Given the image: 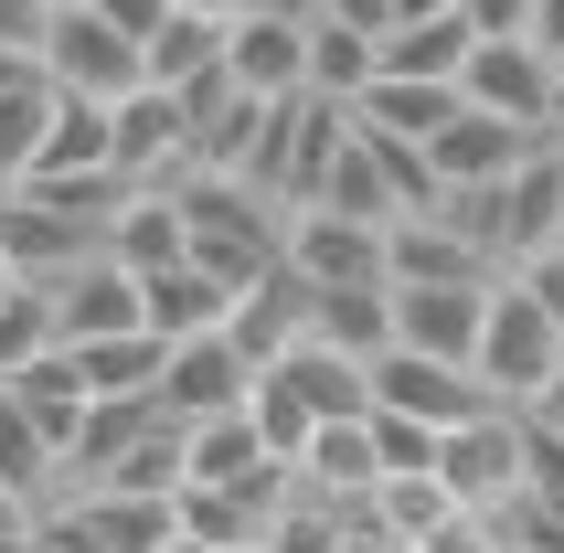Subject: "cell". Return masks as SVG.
Segmentation results:
<instances>
[{
    "label": "cell",
    "mask_w": 564,
    "mask_h": 553,
    "mask_svg": "<svg viewBox=\"0 0 564 553\" xmlns=\"http://www.w3.org/2000/svg\"><path fill=\"white\" fill-rule=\"evenodd\" d=\"M182 224H192V256L214 276H235V288H256V276L288 256V203L267 182H246V171H182Z\"/></svg>",
    "instance_id": "6da1fadb"
},
{
    "label": "cell",
    "mask_w": 564,
    "mask_h": 553,
    "mask_svg": "<svg viewBox=\"0 0 564 553\" xmlns=\"http://www.w3.org/2000/svg\"><path fill=\"white\" fill-rule=\"evenodd\" d=\"M554 372H564V319L522 276H501V288H490V319H479V383L501 404H543Z\"/></svg>",
    "instance_id": "7a4b0ae2"
},
{
    "label": "cell",
    "mask_w": 564,
    "mask_h": 553,
    "mask_svg": "<svg viewBox=\"0 0 564 553\" xmlns=\"http://www.w3.org/2000/svg\"><path fill=\"white\" fill-rule=\"evenodd\" d=\"M43 64H54L64 96H107V107H118L128 86H150V43L118 32L96 0H54V43H43Z\"/></svg>",
    "instance_id": "3957f363"
},
{
    "label": "cell",
    "mask_w": 564,
    "mask_h": 553,
    "mask_svg": "<svg viewBox=\"0 0 564 553\" xmlns=\"http://www.w3.org/2000/svg\"><path fill=\"white\" fill-rule=\"evenodd\" d=\"M0 246H11V267H22L32 288H54V276H75L86 256H107V224L54 203L43 182H11L0 192Z\"/></svg>",
    "instance_id": "277c9868"
},
{
    "label": "cell",
    "mask_w": 564,
    "mask_h": 553,
    "mask_svg": "<svg viewBox=\"0 0 564 553\" xmlns=\"http://www.w3.org/2000/svg\"><path fill=\"white\" fill-rule=\"evenodd\" d=\"M256 351L235 330H192V340H171V372H160V404L182 415V426H203V415H246L256 404Z\"/></svg>",
    "instance_id": "5b68a950"
},
{
    "label": "cell",
    "mask_w": 564,
    "mask_h": 553,
    "mask_svg": "<svg viewBox=\"0 0 564 553\" xmlns=\"http://www.w3.org/2000/svg\"><path fill=\"white\" fill-rule=\"evenodd\" d=\"M373 404H405V415H426V426H469V415H490V383H479V362H447V351H415V340H394V351H373Z\"/></svg>",
    "instance_id": "8992f818"
},
{
    "label": "cell",
    "mask_w": 564,
    "mask_h": 553,
    "mask_svg": "<svg viewBox=\"0 0 564 553\" xmlns=\"http://www.w3.org/2000/svg\"><path fill=\"white\" fill-rule=\"evenodd\" d=\"M437 479L458 490V511H501V500L522 490V404H490L469 426H447Z\"/></svg>",
    "instance_id": "52a82bcc"
},
{
    "label": "cell",
    "mask_w": 564,
    "mask_h": 553,
    "mask_svg": "<svg viewBox=\"0 0 564 553\" xmlns=\"http://www.w3.org/2000/svg\"><path fill=\"white\" fill-rule=\"evenodd\" d=\"M469 107H490V118H522V128H564L554 118V54H543L533 32H479L469 54Z\"/></svg>",
    "instance_id": "ba28073f"
},
{
    "label": "cell",
    "mask_w": 564,
    "mask_h": 553,
    "mask_svg": "<svg viewBox=\"0 0 564 553\" xmlns=\"http://www.w3.org/2000/svg\"><path fill=\"white\" fill-rule=\"evenodd\" d=\"M118 171L128 182H182V171H203L182 86H128L118 96Z\"/></svg>",
    "instance_id": "9c48e42d"
},
{
    "label": "cell",
    "mask_w": 564,
    "mask_h": 553,
    "mask_svg": "<svg viewBox=\"0 0 564 553\" xmlns=\"http://www.w3.org/2000/svg\"><path fill=\"white\" fill-rule=\"evenodd\" d=\"M288 267H310V288H362L383 276V224L341 203H288Z\"/></svg>",
    "instance_id": "30bf717a"
},
{
    "label": "cell",
    "mask_w": 564,
    "mask_h": 553,
    "mask_svg": "<svg viewBox=\"0 0 564 553\" xmlns=\"http://www.w3.org/2000/svg\"><path fill=\"white\" fill-rule=\"evenodd\" d=\"M490 288H501V276H426V288H394V340H415V351H447V362H479Z\"/></svg>",
    "instance_id": "8fae6325"
},
{
    "label": "cell",
    "mask_w": 564,
    "mask_h": 553,
    "mask_svg": "<svg viewBox=\"0 0 564 553\" xmlns=\"http://www.w3.org/2000/svg\"><path fill=\"white\" fill-rule=\"evenodd\" d=\"M54 319L64 340H107V330H150V288L118 256H86L75 276H54Z\"/></svg>",
    "instance_id": "7c38bea8"
},
{
    "label": "cell",
    "mask_w": 564,
    "mask_h": 553,
    "mask_svg": "<svg viewBox=\"0 0 564 553\" xmlns=\"http://www.w3.org/2000/svg\"><path fill=\"white\" fill-rule=\"evenodd\" d=\"M224 75L256 96H299L310 86V22L299 11H246V22L224 32Z\"/></svg>",
    "instance_id": "4fadbf2b"
},
{
    "label": "cell",
    "mask_w": 564,
    "mask_h": 553,
    "mask_svg": "<svg viewBox=\"0 0 564 553\" xmlns=\"http://www.w3.org/2000/svg\"><path fill=\"white\" fill-rule=\"evenodd\" d=\"M383 276H394V288H426V276H511V267H490V256L426 203V214H394V224H383Z\"/></svg>",
    "instance_id": "5bb4252c"
},
{
    "label": "cell",
    "mask_w": 564,
    "mask_h": 553,
    "mask_svg": "<svg viewBox=\"0 0 564 553\" xmlns=\"http://www.w3.org/2000/svg\"><path fill=\"white\" fill-rule=\"evenodd\" d=\"M310 308H319V288H310V267H288V256H278V267L256 276V288H235V319H224V330L246 340L256 362H278L288 340H310Z\"/></svg>",
    "instance_id": "9a60e30c"
},
{
    "label": "cell",
    "mask_w": 564,
    "mask_h": 553,
    "mask_svg": "<svg viewBox=\"0 0 564 553\" xmlns=\"http://www.w3.org/2000/svg\"><path fill=\"white\" fill-rule=\"evenodd\" d=\"M267 372H288V383H299V404H310L319 426H330V415H373V362H362V351H341V340H288L278 362Z\"/></svg>",
    "instance_id": "2e32d148"
},
{
    "label": "cell",
    "mask_w": 564,
    "mask_h": 553,
    "mask_svg": "<svg viewBox=\"0 0 564 553\" xmlns=\"http://www.w3.org/2000/svg\"><path fill=\"white\" fill-rule=\"evenodd\" d=\"M139 288H150V330L160 340H192V330H224V319H235V276H214L203 256H171V267H150Z\"/></svg>",
    "instance_id": "e0dca14e"
},
{
    "label": "cell",
    "mask_w": 564,
    "mask_h": 553,
    "mask_svg": "<svg viewBox=\"0 0 564 553\" xmlns=\"http://www.w3.org/2000/svg\"><path fill=\"white\" fill-rule=\"evenodd\" d=\"M107 256L118 267H171V256H192V224H182V192L171 182H128V203L107 214Z\"/></svg>",
    "instance_id": "ac0fdd59"
},
{
    "label": "cell",
    "mask_w": 564,
    "mask_h": 553,
    "mask_svg": "<svg viewBox=\"0 0 564 553\" xmlns=\"http://www.w3.org/2000/svg\"><path fill=\"white\" fill-rule=\"evenodd\" d=\"M479 54V22L469 11H415V22L383 32V75H437V86H458Z\"/></svg>",
    "instance_id": "d6986e66"
},
{
    "label": "cell",
    "mask_w": 564,
    "mask_h": 553,
    "mask_svg": "<svg viewBox=\"0 0 564 553\" xmlns=\"http://www.w3.org/2000/svg\"><path fill=\"white\" fill-rule=\"evenodd\" d=\"M0 479H11L32 511H43V500H64V436L43 426L11 383H0Z\"/></svg>",
    "instance_id": "ffe728a7"
},
{
    "label": "cell",
    "mask_w": 564,
    "mask_h": 553,
    "mask_svg": "<svg viewBox=\"0 0 564 553\" xmlns=\"http://www.w3.org/2000/svg\"><path fill=\"white\" fill-rule=\"evenodd\" d=\"M64 500L86 511V532L107 553H160L182 532V500H160V490H64Z\"/></svg>",
    "instance_id": "44dd1931"
},
{
    "label": "cell",
    "mask_w": 564,
    "mask_h": 553,
    "mask_svg": "<svg viewBox=\"0 0 564 553\" xmlns=\"http://www.w3.org/2000/svg\"><path fill=\"white\" fill-rule=\"evenodd\" d=\"M458 107H469V86H437V75H373V86L351 96V118L394 128V139H437Z\"/></svg>",
    "instance_id": "7402d4cb"
},
{
    "label": "cell",
    "mask_w": 564,
    "mask_h": 553,
    "mask_svg": "<svg viewBox=\"0 0 564 553\" xmlns=\"http://www.w3.org/2000/svg\"><path fill=\"white\" fill-rule=\"evenodd\" d=\"M64 351L86 372V394H160V372H171L160 330H107V340H64Z\"/></svg>",
    "instance_id": "603a6c76"
},
{
    "label": "cell",
    "mask_w": 564,
    "mask_h": 553,
    "mask_svg": "<svg viewBox=\"0 0 564 553\" xmlns=\"http://www.w3.org/2000/svg\"><path fill=\"white\" fill-rule=\"evenodd\" d=\"M64 86L54 64H32V75H0V182H22L32 160H43V128H54Z\"/></svg>",
    "instance_id": "cb8c5ba5"
},
{
    "label": "cell",
    "mask_w": 564,
    "mask_h": 553,
    "mask_svg": "<svg viewBox=\"0 0 564 553\" xmlns=\"http://www.w3.org/2000/svg\"><path fill=\"white\" fill-rule=\"evenodd\" d=\"M310 330L319 340H341V351H394V276H362V288H319V308H310Z\"/></svg>",
    "instance_id": "d4e9b609"
},
{
    "label": "cell",
    "mask_w": 564,
    "mask_h": 553,
    "mask_svg": "<svg viewBox=\"0 0 564 553\" xmlns=\"http://www.w3.org/2000/svg\"><path fill=\"white\" fill-rule=\"evenodd\" d=\"M373 75H383V32H351V22H330V11H319V22H310V86L351 107Z\"/></svg>",
    "instance_id": "484cf974"
},
{
    "label": "cell",
    "mask_w": 564,
    "mask_h": 553,
    "mask_svg": "<svg viewBox=\"0 0 564 553\" xmlns=\"http://www.w3.org/2000/svg\"><path fill=\"white\" fill-rule=\"evenodd\" d=\"M310 479H330V490H373L383 479V447H373V415H330V426L310 436Z\"/></svg>",
    "instance_id": "4316f807"
},
{
    "label": "cell",
    "mask_w": 564,
    "mask_h": 553,
    "mask_svg": "<svg viewBox=\"0 0 564 553\" xmlns=\"http://www.w3.org/2000/svg\"><path fill=\"white\" fill-rule=\"evenodd\" d=\"M224 32H235V22L171 11V22L150 32V86H192V75H214V64H224Z\"/></svg>",
    "instance_id": "83f0119b"
},
{
    "label": "cell",
    "mask_w": 564,
    "mask_h": 553,
    "mask_svg": "<svg viewBox=\"0 0 564 553\" xmlns=\"http://www.w3.org/2000/svg\"><path fill=\"white\" fill-rule=\"evenodd\" d=\"M54 340H64V319H54V288H11V299H0V383H11L22 362H43Z\"/></svg>",
    "instance_id": "f1b7e54d"
},
{
    "label": "cell",
    "mask_w": 564,
    "mask_h": 553,
    "mask_svg": "<svg viewBox=\"0 0 564 553\" xmlns=\"http://www.w3.org/2000/svg\"><path fill=\"white\" fill-rule=\"evenodd\" d=\"M256 426H267V447H278V458H310L319 415L299 404V383H288V372H256Z\"/></svg>",
    "instance_id": "f546056e"
},
{
    "label": "cell",
    "mask_w": 564,
    "mask_h": 553,
    "mask_svg": "<svg viewBox=\"0 0 564 553\" xmlns=\"http://www.w3.org/2000/svg\"><path fill=\"white\" fill-rule=\"evenodd\" d=\"M373 447H383V468H437L447 426H426V415H405V404H373Z\"/></svg>",
    "instance_id": "4dcf8cb0"
},
{
    "label": "cell",
    "mask_w": 564,
    "mask_h": 553,
    "mask_svg": "<svg viewBox=\"0 0 564 553\" xmlns=\"http://www.w3.org/2000/svg\"><path fill=\"white\" fill-rule=\"evenodd\" d=\"M522 490L533 500H564V426L522 404Z\"/></svg>",
    "instance_id": "1f68e13d"
},
{
    "label": "cell",
    "mask_w": 564,
    "mask_h": 553,
    "mask_svg": "<svg viewBox=\"0 0 564 553\" xmlns=\"http://www.w3.org/2000/svg\"><path fill=\"white\" fill-rule=\"evenodd\" d=\"M32 553H107L86 532V511H75V500H43V511H32Z\"/></svg>",
    "instance_id": "d6a6232c"
},
{
    "label": "cell",
    "mask_w": 564,
    "mask_h": 553,
    "mask_svg": "<svg viewBox=\"0 0 564 553\" xmlns=\"http://www.w3.org/2000/svg\"><path fill=\"white\" fill-rule=\"evenodd\" d=\"M511 276H522V288H533V299H543V308H554V319H564V246L522 256V267H511Z\"/></svg>",
    "instance_id": "836d02e7"
},
{
    "label": "cell",
    "mask_w": 564,
    "mask_h": 553,
    "mask_svg": "<svg viewBox=\"0 0 564 553\" xmlns=\"http://www.w3.org/2000/svg\"><path fill=\"white\" fill-rule=\"evenodd\" d=\"M96 11H107V22H118V32H139V43H150V32L171 22V11H182V0H96Z\"/></svg>",
    "instance_id": "e575fe53"
},
{
    "label": "cell",
    "mask_w": 564,
    "mask_h": 553,
    "mask_svg": "<svg viewBox=\"0 0 564 553\" xmlns=\"http://www.w3.org/2000/svg\"><path fill=\"white\" fill-rule=\"evenodd\" d=\"M330 22H351V32H394V22H405V0H330Z\"/></svg>",
    "instance_id": "d590c367"
},
{
    "label": "cell",
    "mask_w": 564,
    "mask_h": 553,
    "mask_svg": "<svg viewBox=\"0 0 564 553\" xmlns=\"http://www.w3.org/2000/svg\"><path fill=\"white\" fill-rule=\"evenodd\" d=\"M479 32H533V0H458Z\"/></svg>",
    "instance_id": "8d00e7d4"
},
{
    "label": "cell",
    "mask_w": 564,
    "mask_h": 553,
    "mask_svg": "<svg viewBox=\"0 0 564 553\" xmlns=\"http://www.w3.org/2000/svg\"><path fill=\"white\" fill-rule=\"evenodd\" d=\"M533 43H543V54H564V0H533Z\"/></svg>",
    "instance_id": "74e56055"
},
{
    "label": "cell",
    "mask_w": 564,
    "mask_h": 553,
    "mask_svg": "<svg viewBox=\"0 0 564 553\" xmlns=\"http://www.w3.org/2000/svg\"><path fill=\"white\" fill-rule=\"evenodd\" d=\"M182 11H203V22H246V11H267V0H182Z\"/></svg>",
    "instance_id": "f35d334b"
},
{
    "label": "cell",
    "mask_w": 564,
    "mask_h": 553,
    "mask_svg": "<svg viewBox=\"0 0 564 553\" xmlns=\"http://www.w3.org/2000/svg\"><path fill=\"white\" fill-rule=\"evenodd\" d=\"M0 532H32V500L11 490V479H0Z\"/></svg>",
    "instance_id": "ab89813d"
},
{
    "label": "cell",
    "mask_w": 564,
    "mask_h": 553,
    "mask_svg": "<svg viewBox=\"0 0 564 553\" xmlns=\"http://www.w3.org/2000/svg\"><path fill=\"white\" fill-rule=\"evenodd\" d=\"M533 415H554V426H564V372H554V383H543V404H533Z\"/></svg>",
    "instance_id": "60d3db41"
},
{
    "label": "cell",
    "mask_w": 564,
    "mask_h": 553,
    "mask_svg": "<svg viewBox=\"0 0 564 553\" xmlns=\"http://www.w3.org/2000/svg\"><path fill=\"white\" fill-rule=\"evenodd\" d=\"M160 553H224V543H203V532H171V543H160Z\"/></svg>",
    "instance_id": "b9f144b4"
},
{
    "label": "cell",
    "mask_w": 564,
    "mask_h": 553,
    "mask_svg": "<svg viewBox=\"0 0 564 553\" xmlns=\"http://www.w3.org/2000/svg\"><path fill=\"white\" fill-rule=\"evenodd\" d=\"M267 11H299V22H319V11H330V0H267Z\"/></svg>",
    "instance_id": "7bdbcfd3"
},
{
    "label": "cell",
    "mask_w": 564,
    "mask_h": 553,
    "mask_svg": "<svg viewBox=\"0 0 564 553\" xmlns=\"http://www.w3.org/2000/svg\"><path fill=\"white\" fill-rule=\"evenodd\" d=\"M11 288H32V276H22V267H11V246H0V299H11Z\"/></svg>",
    "instance_id": "ee69618b"
},
{
    "label": "cell",
    "mask_w": 564,
    "mask_h": 553,
    "mask_svg": "<svg viewBox=\"0 0 564 553\" xmlns=\"http://www.w3.org/2000/svg\"><path fill=\"white\" fill-rule=\"evenodd\" d=\"M0 553H32V532H0Z\"/></svg>",
    "instance_id": "f6af8a7d"
},
{
    "label": "cell",
    "mask_w": 564,
    "mask_h": 553,
    "mask_svg": "<svg viewBox=\"0 0 564 553\" xmlns=\"http://www.w3.org/2000/svg\"><path fill=\"white\" fill-rule=\"evenodd\" d=\"M224 553H278V543H267V532H256V543H224Z\"/></svg>",
    "instance_id": "bcb514c9"
},
{
    "label": "cell",
    "mask_w": 564,
    "mask_h": 553,
    "mask_svg": "<svg viewBox=\"0 0 564 553\" xmlns=\"http://www.w3.org/2000/svg\"><path fill=\"white\" fill-rule=\"evenodd\" d=\"M554 118H564V54H554Z\"/></svg>",
    "instance_id": "7dc6e473"
},
{
    "label": "cell",
    "mask_w": 564,
    "mask_h": 553,
    "mask_svg": "<svg viewBox=\"0 0 564 553\" xmlns=\"http://www.w3.org/2000/svg\"><path fill=\"white\" fill-rule=\"evenodd\" d=\"M0 192H11V182H0Z\"/></svg>",
    "instance_id": "c3c4849f"
}]
</instances>
